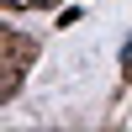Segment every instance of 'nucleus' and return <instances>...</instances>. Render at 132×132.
I'll return each mask as SVG.
<instances>
[{
    "label": "nucleus",
    "mask_w": 132,
    "mask_h": 132,
    "mask_svg": "<svg viewBox=\"0 0 132 132\" xmlns=\"http://www.w3.org/2000/svg\"><path fill=\"white\" fill-rule=\"evenodd\" d=\"M0 53H5V58H0V69H5V79H0V101H11V95L21 90V79H27V63L37 58V42L5 27V32H0Z\"/></svg>",
    "instance_id": "obj_1"
},
{
    "label": "nucleus",
    "mask_w": 132,
    "mask_h": 132,
    "mask_svg": "<svg viewBox=\"0 0 132 132\" xmlns=\"http://www.w3.org/2000/svg\"><path fill=\"white\" fill-rule=\"evenodd\" d=\"M5 11H27V5H37V0H0Z\"/></svg>",
    "instance_id": "obj_2"
},
{
    "label": "nucleus",
    "mask_w": 132,
    "mask_h": 132,
    "mask_svg": "<svg viewBox=\"0 0 132 132\" xmlns=\"http://www.w3.org/2000/svg\"><path fill=\"white\" fill-rule=\"evenodd\" d=\"M37 5H58V0H37Z\"/></svg>",
    "instance_id": "obj_3"
}]
</instances>
